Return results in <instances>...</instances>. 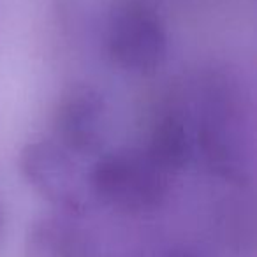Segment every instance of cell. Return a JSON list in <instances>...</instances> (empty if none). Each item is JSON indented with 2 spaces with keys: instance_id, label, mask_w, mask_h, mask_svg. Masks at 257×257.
Returning a JSON list of instances; mask_svg holds the SVG:
<instances>
[{
  "instance_id": "6da1fadb",
  "label": "cell",
  "mask_w": 257,
  "mask_h": 257,
  "mask_svg": "<svg viewBox=\"0 0 257 257\" xmlns=\"http://www.w3.org/2000/svg\"><path fill=\"white\" fill-rule=\"evenodd\" d=\"M88 180L100 201L127 213L154 210L168 190V173L140 148H118L100 155Z\"/></svg>"
},
{
  "instance_id": "7a4b0ae2",
  "label": "cell",
  "mask_w": 257,
  "mask_h": 257,
  "mask_svg": "<svg viewBox=\"0 0 257 257\" xmlns=\"http://www.w3.org/2000/svg\"><path fill=\"white\" fill-rule=\"evenodd\" d=\"M107 53L125 72H157L168 57V32L161 16L141 2L120 6L107 25Z\"/></svg>"
},
{
  "instance_id": "3957f363",
  "label": "cell",
  "mask_w": 257,
  "mask_h": 257,
  "mask_svg": "<svg viewBox=\"0 0 257 257\" xmlns=\"http://www.w3.org/2000/svg\"><path fill=\"white\" fill-rule=\"evenodd\" d=\"M25 180L48 201L64 208H79L90 185L76 154L55 138L32 140L20 152Z\"/></svg>"
},
{
  "instance_id": "277c9868",
  "label": "cell",
  "mask_w": 257,
  "mask_h": 257,
  "mask_svg": "<svg viewBox=\"0 0 257 257\" xmlns=\"http://www.w3.org/2000/svg\"><path fill=\"white\" fill-rule=\"evenodd\" d=\"M53 128L55 140L76 155L99 152L107 128L104 95L83 83L69 86L57 100Z\"/></svg>"
},
{
  "instance_id": "5b68a950",
  "label": "cell",
  "mask_w": 257,
  "mask_h": 257,
  "mask_svg": "<svg viewBox=\"0 0 257 257\" xmlns=\"http://www.w3.org/2000/svg\"><path fill=\"white\" fill-rule=\"evenodd\" d=\"M148 154L168 175L175 169H182L192 154V145L185 123L178 118L162 120L155 128Z\"/></svg>"
}]
</instances>
